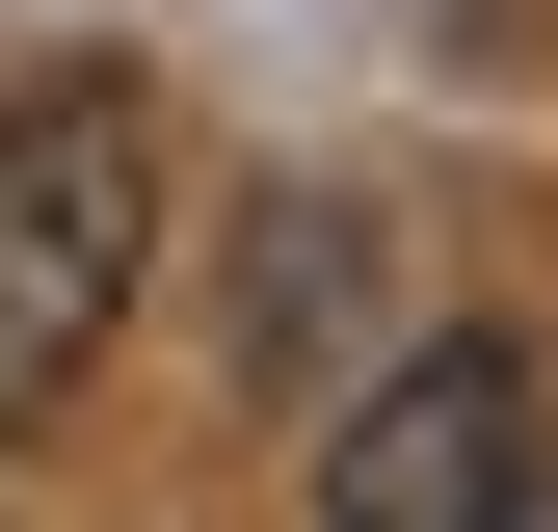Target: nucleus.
Masks as SVG:
<instances>
[{
    "label": "nucleus",
    "instance_id": "3",
    "mask_svg": "<svg viewBox=\"0 0 558 532\" xmlns=\"http://www.w3.org/2000/svg\"><path fill=\"white\" fill-rule=\"evenodd\" d=\"M345 293H373V240H345V214H266V266H240V347H266V399L345 347Z\"/></svg>",
    "mask_w": 558,
    "mask_h": 532
},
{
    "label": "nucleus",
    "instance_id": "1",
    "mask_svg": "<svg viewBox=\"0 0 558 532\" xmlns=\"http://www.w3.org/2000/svg\"><path fill=\"white\" fill-rule=\"evenodd\" d=\"M133 266H160V107L133 81H27L0 107V426H53L107 373Z\"/></svg>",
    "mask_w": 558,
    "mask_h": 532
},
{
    "label": "nucleus",
    "instance_id": "2",
    "mask_svg": "<svg viewBox=\"0 0 558 532\" xmlns=\"http://www.w3.org/2000/svg\"><path fill=\"white\" fill-rule=\"evenodd\" d=\"M532 506H558V426H532V347H506V319H426V347L345 373L319 532H532Z\"/></svg>",
    "mask_w": 558,
    "mask_h": 532
}]
</instances>
